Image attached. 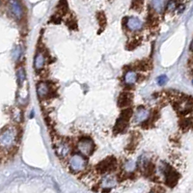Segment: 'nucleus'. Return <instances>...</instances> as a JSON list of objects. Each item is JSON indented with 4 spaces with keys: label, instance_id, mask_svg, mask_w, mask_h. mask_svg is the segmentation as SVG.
<instances>
[{
    "label": "nucleus",
    "instance_id": "a211bd4d",
    "mask_svg": "<svg viewBox=\"0 0 193 193\" xmlns=\"http://www.w3.org/2000/svg\"><path fill=\"white\" fill-rule=\"evenodd\" d=\"M128 126V121L124 120V119H122L120 118L117 123H116V126H115V130L117 131H124V130H126Z\"/></svg>",
    "mask_w": 193,
    "mask_h": 193
},
{
    "label": "nucleus",
    "instance_id": "9b49d317",
    "mask_svg": "<svg viewBox=\"0 0 193 193\" xmlns=\"http://www.w3.org/2000/svg\"><path fill=\"white\" fill-rule=\"evenodd\" d=\"M137 74H136L134 71H129L126 73L124 76V81L128 85H133L136 81H137Z\"/></svg>",
    "mask_w": 193,
    "mask_h": 193
},
{
    "label": "nucleus",
    "instance_id": "6e6552de",
    "mask_svg": "<svg viewBox=\"0 0 193 193\" xmlns=\"http://www.w3.org/2000/svg\"><path fill=\"white\" fill-rule=\"evenodd\" d=\"M126 24H127V27L130 30H132V31L140 30L143 27V22L138 18H135V17L128 18Z\"/></svg>",
    "mask_w": 193,
    "mask_h": 193
},
{
    "label": "nucleus",
    "instance_id": "39448f33",
    "mask_svg": "<svg viewBox=\"0 0 193 193\" xmlns=\"http://www.w3.org/2000/svg\"><path fill=\"white\" fill-rule=\"evenodd\" d=\"M10 12L16 18H20L23 16V8L18 1H10L9 2Z\"/></svg>",
    "mask_w": 193,
    "mask_h": 193
},
{
    "label": "nucleus",
    "instance_id": "4be33fe9",
    "mask_svg": "<svg viewBox=\"0 0 193 193\" xmlns=\"http://www.w3.org/2000/svg\"><path fill=\"white\" fill-rule=\"evenodd\" d=\"M167 4H168V5H167V8H168V10L170 11V12H173L175 9L178 8V7H177V6H178V3H177L176 1H169Z\"/></svg>",
    "mask_w": 193,
    "mask_h": 193
},
{
    "label": "nucleus",
    "instance_id": "aec40b11",
    "mask_svg": "<svg viewBox=\"0 0 193 193\" xmlns=\"http://www.w3.org/2000/svg\"><path fill=\"white\" fill-rule=\"evenodd\" d=\"M21 53H22V49L21 48L19 47V45H17V47L15 48V49L13 50V59L15 61H18L19 58H20V56H21Z\"/></svg>",
    "mask_w": 193,
    "mask_h": 193
},
{
    "label": "nucleus",
    "instance_id": "393cba45",
    "mask_svg": "<svg viewBox=\"0 0 193 193\" xmlns=\"http://www.w3.org/2000/svg\"><path fill=\"white\" fill-rule=\"evenodd\" d=\"M151 193H156V192H151Z\"/></svg>",
    "mask_w": 193,
    "mask_h": 193
},
{
    "label": "nucleus",
    "instance_id": "20e7f679",
    "mask_svg": "<svg viewBox=\"0 0 193 193\" xmlns=\"http://www.w3.org/2000/svg\"><path fill=\"white\" fill-rule=\"evenodd\" d=\"M150 117V111L148 109H146L142 106H140L137 110H136L134 114V122L140 124L145 121H147Z\"/></svg>",
    "mask_w": 193,
    "mask_h": 193
},
{
    "label": "nucleus",
    "instance_id": "412c9836",
    "mask_svg": "<svg viewBox=\"0 0 193 193\" xmlns=\"http://www.w3.org/2000/svg\"><path fill=\"white\" fill-rule=\"evenodd\" d=\"M167 81H168V78L164 74L163 75H160V76L157 77V79H156L157 84H160V85H164Z\"/></svg>",
    "mask_w": 193,
    "mask_h": 193
},
{
    "label": "nucleus",
    "instance_id": "1a4fd4ad",
    "mask_svg": "<svg viewBox=\"0 0 193 193\" xmlns=\"http://www.w3.org/2000/svg\"><path fill=\"white\" fill-rule=\"evenodd\" d=\"M117 185V179L115 176L113 175H106L101 180L100 185L103 188H106V189H110L112 187L116 186Z\"/></svg>",
    "mask_w": 193,
    "mask_h": 193
},
{
    "label": "nucleus",
    "instance_id": "423d86ee",
    "mask_svg": "<svg viewBox=\"0 0 193 193\" xmlns=\"http://www.w3.org/2000/svg\"><path fill=\"white\" fill-rule=\"evenodd\" d=\"M71 152V148L68 143L60 141L57 144H55V153L60 157H65Z\"/></svg>",
    "mask_w": 193,
    "mask_h": 193
},
{
    "label": "nucleus",
    "instance_id": "f03ea898",
    "mask_svg": "<svg viewBox=\"0 0 193 193\" xmlns=\"http://www.w3.org/2000/svg\"><path fill=\"white\" fill-rule=\"evenodd\" d=\"M70 168L73 170L74 172H80L82 170L85 169L86 165H87V161L84 158V156H82L81 155H74L71 158H70Z\"/></svg>",
    "mask_w": 193,
    "mask_h": 193
},
{
    "label": "nucleus",
    "instance_id": "f3484780",
    "mask_svg": "<svg viewBox=\"0 0 193 193\" xmlns=\"http://www.w3.org/2000/svg\"><path fill=\"white\" fill-rule=\"evenodd\" d=\"M136 169V162L133 160H128L124 164V170L127 173H132Z\"/></svg>",
    "mask_w": 193,
    "mask_h": 193
},
{
    "label": "nucleus",
    "instance_id": "f8f14e48",
    "mask_svg": "<svg viewBox=\"0 0 193 193\" xmlns=\"http://www.w3.org/2000/svg\"><path fill=\"white\" fill-rule=\"evenodd\" d=\"M191 107H192V104L188 99H183L181 101H180V103L178 104V105H177L178 111H180L181 113L188 112L191 109Z\"/></svg>",
    "mask_w": 193,
    "mask_h": 193
},
{
    "label": "nucleus",
    "instance_id": "ddd939ff",
    "mask_svg": "<svg viewBox=\"0 0 193 193\" xmlns=\"http://www.w3.org/2000/svg\"><path fill=\"white\" fill-rule=\"evenodd\" d=\"M44 63H45L44 55L41 52L37 53V55L35 56V59H34V68L36 70H41L44 66Z\"/></svg>",
    "mask_w": 193,
    "mask_h": 193
},
{
    "label": "nucleus",
    "instance_id": "a878e982",
    "mask_svg": "<svg viewBox=\"0 0 193 193\" xmlns=\"http://www.w3.org/2000/svg\"><path fill=\"white\" fill-rule=\"evenodd\" d=\"M192 84H193V79H192Z\"/></svg>",
    "mask_w": 193,
    "mask_h": 193
},
{
    "label": "nucleus",
    "instance_id": "dca6fc26",
    "mask_svg": "<svg viewBox=\"0 0 193 193\" xmlns=\"http://www.w3.org/2000/svg\"><path fill=\"white\" fill-rule=\"evenodd\" d=\"M113 165H114V161H109V160H104L100 164H99V168L100 169V172H105L110 168H112Z\"/></svg>",
    "mask_w": 193,
    "mask_h": 193
},
{
    "label": "nucleus",
    "instance_id": "0eeeda50",
    "mask_svg": "<svg viewBox=\"0 0 193 193\" xmlns=\"http://www.w3.org/2000/svg\"><path fill=\"white\" fill-rule=\"evenodd\" d=\"M163 173L166 177V183L170 186H174L178 181V174L174 170L167 167L166 169H163Z\"/></svg>",
    "mask_w": 193,
    "mask_h": 193
},
{
    "label": "nucleus",
    "instance_id": "2eb2a0df",
    "mask_svg": "<svg viewBox=\"0 0 193 193\" xmlns=\"http://www.w3.org/2000/svg\"><path fill=\"white\" fill-rule=\"evenodd\" d=\"M150 4L157 14H161L164 11L166 2L165 1H151Z\"/></svg>",
    "mask_w": 193,
    "mask_h": 193
},
{
    "label": "nucleus",
    "instance_id": "f257e3e1",
    "mask_svg": "<svg viewBox=\"0 0 193 193\" xmlns=\"http://www.w3.org/2000/svg\"><path fill=\"white\" fill-rule=\"evenodd\" d=\"M17 141V130L15 128L9 127L5 129L1 132V138H0V144L2 148L9 149L13 147Z\"/></svg>",
    "mask_w": 193,
    "mask_h": 193
},
{
    "label": "nucleus",
    "instance_id": "9d476101",
    "mask_svg": "<svg viewBox=\"0 0 193 193\" xmlns=\"http://www.w3.org/2000/svg\"><path fill=\"white\" fill-rule=\"evenodd\" d=\"M37 94H38L39 98H41V99L47 97L49 94V86H48V84L45 83V82L39 83V85L37 86Z\"/></svg>",
    "mask_w": 193,
    "mask_h": 193
},
{
    "label": "nucleus",
    "instance_id": "5701e85b",
    "mask_svg": "<svg viewBox=\"0 0 193 193\" xmlns=\"http://www.w3.org/2000/svg\"><path fill=\"white\" fill-rule=\"evenodd\" d=\"M177 9H178V13H180H180H181V12H183V11H184V9H185V6H184V5H180V6H179V7H178Z\"/></svg>",
    "mask_w": 193,
    "mask_h": 193
},
{
    "label": "nucleus",
    "instance_id": "4468645a",
    "mask_svg": "<svg viewBox=\"0 0 193 193\" xmlns=\"http://www.w3.org/2000/svg\"><path fill=\"white\" fill-rule=\"evenodd\" d=\"M131 98H132V96L130 94H129V93H123L120 96V98H119V101H118L119 106L124 107V106L129 105L131 103Z\"/></svg>",
    "mask_w": 193,
    "mask_h": 193
},
{
    "label": "nucleus",
    "instance_id": "6ab92c4d",
    "mask_svg": "<svg viewBox=\"0 0 193 193\" xmlns=\"http://www.w3.org/2000/svg\"><path fill=\"white\" fill-rule=\"evenodd\" d=\"M17 75H18V83H19V85H21L22 83H23V81L25 80V72L23 70V68H19V69L18 70Z\"/></svg>",
    "mask_w": 193,
    "mask_h": 193
},
{
    "label": "nucleus",
    "instance_id": "7ed1b4c3",
    "mask_svg": "<svg viewBox=\"0 0 193 193\" xmlns=\"http://www.w3.org/2000/svg\"><path fill=\"white\" fill-rule=\"evenodd\" d=\"M77 149L82 155H89L92 154V152L94 150V143L89 138L81 139L77 144Z\"/></svg>",
    "mask_w": 193,
    "mask_h": 193
},
{
    "label": "nucleus",
    "instance_id": "b1692460",
    "mask_svg": "<svg viewBox=\"0 0 193 193\" xmlns=\"http://www.w3.org/2000/svg\"><path fill=\"white\" fill-rule=\"evenodd\" d=\"M190 50L193 51V41L191 42V44H190Z\"/></svg>",
    "mask_w": 193,
    "mask_h": 193
}]
</instances>
